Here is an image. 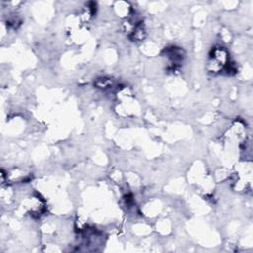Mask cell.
<instances>
[{"label": "cell", "mask_w": 253, "mask_h": 253, "mask_svg": "<svg viewBox=\"0 0 253 253\" xmlns=\"http://www.w3.org/2000/svg\"><path fill=\"white\" fill-rule=\"evenodd\" d=\"M208 63V67L211 72L221 71L224 67L227 66V64H229L226 50L223 47H215L212 49Z\"/></svg>", "instance_id": "6da1fadb"}]
</instances>
